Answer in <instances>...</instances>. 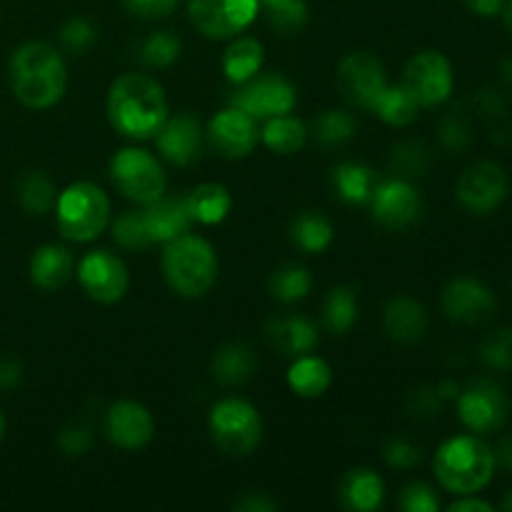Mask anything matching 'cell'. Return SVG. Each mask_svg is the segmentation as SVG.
<instances>
[{"label":"cell","instance_id":"1","mask_svg":"<svg viewBox=\"0 0 512 512\" xmlns=\"http://www.w3.org/2000/svg\"><path fill=\"white\" fill-rule=\"evenodd\" d=\"M105 113L123 138L150 140L168 120V95L150 75L125 73L108 88Z\"/></svg>","mask_w":512,"mask_h":512},{"label":"cell","instance_id":"2","mask_svg":"<svg viewBox=\"0 0 512 512\" xmlns=\"http://www.w3.org/2000/svg\"><path fill=\"white\" fill-rule=\"evenodd\" d=\"M10 88L25 108H53L68 90V65L63 55L43 40L20 45L10 58Z\"/></svg>","mask_w":512,"mask_h":512},{"label":"cell","instance_id":"3","mask_svg":"<svg viewBox=\"0 0 512 512\" xmlns=\"http://www.w3.org/2000/svg\"><path fill=\"white\" fill-rule=\"evenodd\" d=\"M440 488L453 495H475L488 488L495 475L493 448L480 435H455L445 440L433 458Z\"/></svg>","mask_w":512,"mask_h":512},{"label":"cell","instance_id":"4","mask_svg":"<svg viewBox=\"0 0 512 512\" xmlns=\"http://www.w3.org/2000/svg\"><path fill=\"white\" fill-rule=\"evenodd\" d=\"M163 278L168 288L180 298H203L218 280V253L213 245L200 235L183 233L165 243Z\"/></svg>","mask_w":512,"mask_h":512},{"label":"cell","instance_id":"5","mask_svg":"<svg viewBox=\"0 0 512 512\" xmlns=\"http://www.w3.org/2000/svg\"><path fill=\"white\" fill-rule=\"evenodd\" d=\"M55 223L70 243H93L110 225V198L88 180L70 183L55 200Z\"/></svg>","mask_w":512,"mask_h":512},{"label":"cell","instance_id":"6","mask_svg":"<svg viewBox=\"0 0 512 512\" xmlns=\"http://www.w3.org/2000/svg\"><path fill=\"white\" fill-rule=\"evenodd\" d=\"M208 430L215 448L230 458H248L263 440V418L243 398H223L210 408Z\"/></svg>","mask_w":512,"mask_h":512},{"label":"cell","instance_id":"7","mask_svg":"<svg viewBox=\"0 0 512 512\" xmlns=\"http://www.w3.org/2000/svg\"><path fill=\"white\" fill-rule=\"evenodd\" d=\"M110 180L123 198L133 200L135 205H148L165 193V170L160 160L145 148L118 150L110 160Z\"/></svg>","mask_w":512,"mask_h":512},{"label":"cell","instance_id":"8","mask_svg":"<svg viewBox=\"0 0 512 512\" xmlns=\"http://www.w3.org/2000/svg\"><path fill=\"white\" fill-rule=\"evenodd\" d=\"M298 103L295 85L280 73H258L245 83L235 85L230 105L248 113L255 120H268L290 113Z\"/></svg>","mask_w":512,"mask_h":512},{"label":"cell","instance_id":"9","mask_svg":"<svg viewBox=\"0 0 512 512\" xmlns=\"http://www.w3.org/2000/svg\"><path fill=\"white\" fill-rule=\"evenodd\" d=\"M455 403H458L460 423L475 435L495 433L508 423V395L490 378H478L468 388H460Z\"/></svg>","mask_w":512,"mask_h":512},{"label":"cell","instance_id":"10","mask_svg":"<svg viewBox=\"0 0 512 512\" xmlns=\"http://www.w3.org/2000/svg\"><path fill=\"white\" fill-rule=\"evenodd\" d=\"M403 85L418 100L420 108L443 105L453 93V65L440 50H420L405 65Z\"/></svg>","mask_w":512,"mask_h":512},{"label":"cell","instance_id":"11","mask_svg":"<svg viewBox=\"0 0 512 512\" xmlns=\"http://www.w3.org/2000/svg\"><path fill=\"white\" fill-rule=\"evenodd\" d=\"M75 275L83 293L100 305L120 303L130 288V273L123 260L103 248L85 253L75 265Z\"/></svg>","mask_w":512,"mask_h":512},{"label":"cell","instance_id":"12","mask_svg":"<svg viewBox=\"0 0 512 512\" xmlns=\"http://www.w3.org/2000/svg\"><path fill=\"white\" fill-rule=\"evenodd\" d=\"M335 80H338L340 95L360 110H373L375 100L388 88L385 65L380 63L378 55L368 50H353L345 55L338 65Z\"/></svg>","mask_w":512,"mask_h":512},{"label":"cell","instance_id":"13","mask_svg":"<svg viewBox=\"0 0 512 512\" xmlns=\"http://www.w3.org/2000/svg\"><path fill=\"white\" fill-rule=\"evenodd\" d=\"M258 13L260 0H188L190 23L210 40L235 38Z\"/></svg>","mask_w":512,"mask_h":512},{"label":"cell","instance_id":"14","mask_svg":"<svg viewBox=\"0 0 512 512\" xmlns=\"http://www.w3.org/2000/svg\"><path fill=\"white\" fill-rule=\"evenodd\" d=\"M455 198L468 213L490 215L508 198V175L493 160H478L460 173Z\"/></svg>","mask_w":512,"mask_h":512},{"label":"cell","instance_id":"15","mask_svg":"<svg viewBox=\"0 0 512 512\" xmlns=\"http://www.w3.org/2000/svg\"><path fill=\"white\" fill-rule=\"evenodd\" d=\"M440 305H443L445 318L453 320V323L478 325L493 318L498 300H495L490 285H485L483 280L460 275V278H453L445 285L443 295H440Z\"/></svg>","mask_w":512,"mask_h":512},{"label":"cell","instance_id":"16","mask_svg":"<svg viewBox=\"0 0 512 512\" xmlns=\"http://www.w3.org/2000/svg\"><path fill=\"white\" fill-rule=\"evenodd\" d=\"M370 213L383 228L403 230L410 228L423 213V198L420 190L405 178L380 180L370 198Z\"/></svg>","mask_w":512,"mask_h":512},{"label":"cell","instance_id":"17","mask_svg":"<svg viewBox=\"0 0 512 512\" xmlns=\"http://www.w3.org/2000/svg\"><path fill=\"white\" fill-rule=\"evenodd\" d=\"M205 140H208L223 158H248L260 143L258 120L250 118L248 113L238 110L235 105H228V108L220 110V113L208 123V128H205Z\"/></svg>","mask_w":512,"mask_h":512},{"label":"cell","instance_id":"18","mask_svg":"<svg viewBox=\"0 0 512 512\" xmlns=\"http://www.w3.org/2000/svg\"><path fill=\"white\" fill-rule=\"evenodd\" d=\"M155 420L143 403L118 400L105 413V438L120 450H143L153 440Z\"/></svg>","mask_w":512,"mask_h":512},{"label":"cell","instance_id":"19","mask_svg":"<svg viewBox=\"0 0 512 512\" xmlns=\"http://www.w3.org/2000/svg\"><path fill=\"white\" fill-rule=\"evenodd\" d=\"M205 143V130L198 118L188 113L173 115L163 123V128L155 135L160 158L170 165H190L200 158V150Z\"/></svg>","mask_w":512,"mask_h":512},{"label":"cell","instance_id":"20","mask_svg":"<svg viewBox=\"0 0 512 512\" xmlns=\"http://www.w3.org/2000/svg\"><path fill=\"white\" fill-rule=\"evenodd\" d=\"M143 220L148 228L150 240L155 243H170L178 235L188 233L193 225V215H190L188 200L180 195H160L153 203L143 205Z\"/></svg>","mask_w":512,"mask_h":512},{"label":"cell","instance_id":"21","mask_svg":"<svg viewBox=\"0 0 512 512\" xmlns=\"http://www.w3.org/2000/svg\"><path fill=\"white\" fill-rule=\"evenodd\" d=\"M265 338H268L270 348L278 353L288 355V358H298V355L313 353L318 345L320 335L318 328L310 318L298 313L280 315V318H270L265 325Z\"/></svg>","mask_w":512,"mask_h":512},{"label":"cell","instance_id":"22","mask_svg":"<svg viewBox=\"0 0 512 512\" xmlns=\"http://www.w3.org/2000/svg\"><path fill=\"white\" fill-rule=\"evenodd\" d=\"M428 310L418 303V300L408 298V295H400L393 298L385 305L383 313V328L388 333L390 340L400 345H413L420 343L428 333Z\"/></svg>","mask_w":512,"mask_h":512},{"label":"cell","instance_id":"23","mask_svg":"<svg viewBox=\"0 0 512 512\" xmlns=\"http://www.w3.org/2000/svg\"><path fill=\"white\" fill-rule=\"evenodd\" d=\"M75 273V258L63 245H40L30 258V280L38 290L53 293L70 283Z\"/></svg>","mask_w":512,"mask_h":512},{"label":"cell","instance_id":"24","mask_svg":"<svg viewBox=\"0 0 512 512\" xmlns=\"http://www.w3.org/2000/svg\"><path fill=\"white\" fill-rule=\"evenodd\" d=\"M340 505L345 510L373 512L380 510L385 503V483L375 470L355 468L343 478L338 490Z\"/></svg>","mask_w":512,"mask_h":512},{"label":"cell","instance_id":"25","mask_svg":"<svg viewBox=\"0 0 512 512\" xmlns=\"http://www.w3.org/2000/svg\"><path fill=\"white\" fill-rule=\"evenodd\" d=\"M330 180H333L335 195L348 205H368L380 183L378 173L358 160H345L335 165Z\"/></svg>","mask_w":512,"mask_h":512},{"label":"cell","instance_id":"26","mask_svg":"<svg viewBox=\"0 0 512 512\" xmlns=\"http://www.w3.org/2000/svg\"><path fill=\"white\" fill-rule=\"evenodd\" d=\"M258 360L245 343H228L215 350L210 360V373L223 388H240L255 375Z\"/></svg>","mask_w":512,"mask_h":512},{"label":"cell","instance_id":"27","mask_svg":"<svg viewBox=\"0 0 512 512\" xmlns=\"http://www.w3.org/2000/svg\"><path fill=\"white\" fill-rule=\"evenodd\" d=\"M288 385L298 398H320L333 385V370L318 355H298V358H293V363L288 368Z\"/></svg>","mask_w":512,"mask_h":512},{"label":"cell","instance_id":"28","mask_svg":"<svg viewBox=\"0 0 512 512\" xmlns=\"http://www.w3.org/2000/svg\"><path fill=\"white\" fill-rule=\"evenodd\" d=\"M290 240L308 255L325 253L335 240V228L320 210H300L290 220Z\"/></svg>","mask_w":512,"mask_h":512},{"label":"cell","instance_id":"29","mask_svg":"<svg viewBox=\"0 0 512 512\" xmlns=\"http://www.w3.org/2000/svg\"><path fill=\"white\" fill-rule=\"evenodd\" d=\"M263 63H265L263 43L250 38V35H243V38L235 35L233 43L225 48L223 63L220 65H223L225 78H228L233 85H240L245 83V80L253 78V75H258L260 68H263Z\"/></svg>","mask_w":512,"mask_h":512},{"label":"cell","instance_id":"30","mask_svg":"<svg viewBox=\"0 0 512 512\" xmlns=\"http://www.w3.org/2000/svg\"><path fill=\"white\" fill-rule=\"evenodd\" d=\"M193 223L220 225L233 210V195L220 183H200L185 195Z\"/></svg>","mask_w":512,"mask_h":512},{"label":"cell","instance_id":"31","mask_svg":"<svg viewBox=\"0 0 512 512\" xmlns=\"http://www.w3.org/2000/svg\"><path fill=\"white\" fill-rule=\"evenodd\" d=\"M260 143L278 155H295L308 143V128L295 115L283 113L265 120V128L260 130Z\"/></svg>","mask_w":512,"mask_h":512},{"label":"cell","instance_id":"32","mask_svg":"<svg viewBox=\"0 0 512 512\" xmlns=\"http://www.w3.org/2000/svg\"><path fill=\"white\" fill-rule=\"evenodd\" d=\"M370 113L378 115L385 125L390 128H408L410 123H415L420 115V105L413 95L408 93L403 83L390 85L380 93V98L375 100L373 110Z\"/></svg>","mask_w":512,"mask_h":512},{"label":"cell","instance_id":"33","mask_svg":"<svg viewBox=\"0 0 512 512\" xmlns=\"http://www.w3.org/2000/svg\"><path fill=\"white\" fill-rule=\"evenodd\" d=\"M15 193H18L20 208L30 215L50 213L55 208V200H58V190H55L53 180L40 173V170H28V173L20 175Z\"/></svg>","mask_w":512,"mask_h":512},{"label":"cell","instance_id":"34","mask_svg":"<svg viewBox=\"0 0 512 512\" xmlns=\"http://www.w3.org/2000/svg\"><path fill=\"white\" fill-rule=\"evenodd\" d=\"M268 290L278 303H300V300L308 298L310 290H313V275H310V270L303 268V265L285 263L273 270V275H270L268 280Z\"/></svg>","mask_w":512,"mask_h":512},{"label":"cell","instance_id":"35","mask_svg":"<svg viewBox=\"0 0 512 512\" xmlns=\"http://www.w3.org/2000/svg\"><path fill=\"white\" fill-rule=\"evenodd\" d=\"M358 323V293L350 285H335L323 303V325L333 335H345Z\"/></svg>","mask_w":512,"mask_h":512},{"label":"cell","instance_id":"36","mask_svg":"<svg viewBox=\"0 0 512 512\" xmlns=\"http://www.w3.org/2000/svg\"><path fill=\"white\" fill-rule=\"evenodd\" d=\"M355 130H358V120L348 110H325L315 118L313 125L315 143L325 150L343 148L355 138Z\"/></svg>","mask_w":512,"mask_h":512},{"label":"cell","instance_id":"37","mask_svg":"<svg viewBox=\"0 0 512 512\" xmlns=\"http://www.w3.org/2000/svg\"><path fill=\"white\" fill-rule=\"evenodd\" d=\"M180 53H183V43L170 30H155L138 45V60L145 68H170L178 63Z\"/></svg>","mask_w":512,"mask_h":512},{"label":"cell","instance_id":"38","mask_svg":"<svg viewBox=\"0 0 512 512\" xmlns=\"http://www.w3.org/2000/svg\"><path fill=\"white\" fill-rule=\"evenodd\" d=\"M268 13L270 25L283 35H293L308 23V3L305 0H260Z\"/></svg>","mask_w":512,"mask_h":512},{"label":"cell","instance_id":"39","mask_svg":"<svg viewBox=\"0 0 512 512\" xmlns=\"http://www.w3.org/2000/svg\"><path fill=\"white\" fill-rule=\"evenodd\" d=\"M430 160L433 158H430L428 145L420 143V140H403V143H398L393 148L390 163L398 170V178L413 180L425 175V170L430 168Z\"/></svg>","mask_w":512,"mask_h":512},{"label":"cell","instance_id":"40","mask_svg":"<svg viewBox=\"0 0 512 512\" xmlns=\"http://www.w3.org/2000/svg\"><path fill=\"white\" fill-rule=\"evenodd\" d=\"M113 240L125 250H145L153 245L145 228L143 210H125L113 223Z\"/></svg>","mask_w":512,"mask_h":512},{"label":"cell","instance_id":"41","mask_svg":"<svg viewBox=\"0 0 512 512\" xmlns=\"http://www.w3.org/2000/svg\"><path fill=\"white\" fill-rule=\"evenodd\" d=\"M480 358L488 368L512 373V328H500L490 333L480 345Z\"/></svg>","mask_w":512,"mask_h":512},{"label":"cell","instance_id":"42","mask_svg":"<svg viewBox=\"0 0 512 512\" xmlns=\"http://www.w3.org/2000/svg\"><path fill=\"white\" fill-rule=\"evenodd\" d=\"M95 40H98V30H95V25L88 18H70L60 28V43L73 55L88 53L95 45Z\"/></svg>","mask_w":512,"mask_h":512},{"label":"cell","instance_id":"43","mask_svg":"<svg viewBox=\"0 0 512 512\" xmlns=\"http://www.w3.org/2000/svg\"><path fill=\"white\" fill-rule=\"evenodd\" d=\"M383 458L390 468L395 470H413L415 465H420L423 453H420L418 445L413 440H408L405 435H393V438L385 443Z\"/></svg>","mask_w":512,"mask_h":512},{"label":"cell","instance_id":"44","mask_svg":"<svg viewBox=\"0 0 512 512\" xmlns=\"http://www.w3.org/2000/svg\"><path fill=\"white\" fill-rule=\"evenodd\" d=\"M58 448L68 458H83L93 448V430L83 423L65 425L58 433Z\"/></svg>","mask_w":512,"mask_h":512},{"label":"cell","instance_id":"45","mask_svg":"<svg viewBox=\"0 0 512 512\" xmlns=\"http://www.w3.org/2000/svg\"><path fill=\"white\" fill-rule=\"evenodd\" d=\"M400 510L405 512H438V493L428 483H410L400 493Z\"/></svg>","mask_w":512,"mask_h":512},{"label":"cell","instance_id":"46","mask_svg":"<svg viewBox=\"0 0 512 512\" xmlns=\"http://www.w3.org/2000/svg\"><path fill=\"white\" fill-rule=\"evenodd\" d=\"M440 140H443L445 148L455 150V153H460V150H465L470 143H473V130H470V123L458 113V110H453V113L440 123Z\"/></svg>","mask_w":512,"mask_h":512},{"label":"cell","instance_id":"47","mask_svg":"<svg viewBox=\"0 0 512 512\" xmlns=\"http://www.w3.org/2000/svg\"><path fill=\"white\" fill-rule=\"evenodd\" d=\"M123 3L135 18L158 20V18H168V15L178 8L180 0H123Z\"/></svg>","mask_w":512,"mask_h":512},{"label":"cell","instance_id":"48","mask_svg":"<svg viewBox=\"0 0 512 512\" xmlns=\"http://www.w3.org/2000/svg\"><path fill=\"white\" fill-rule=\"evenodd\" d=\"M278 508L280 505L268 493H245L233 503V510L238 512H275Z\"/></svg>","mask_w":512,"mask_h":512},{"label":"cell","instance_id":"49","mask_svg":"<svg viewBox=\"0 0 512 512\" xmlns=\"http://www.w3.org/2000/svg\"><path fill=\"white\" fill-rule=\"evenodd\" d=\"M20 380H23V368H20L18 360L0 355V390L18 388Z\"/></svg>","mask_w":512,"mask_h":512},{"label":"cell","instance_id":"50","mask_svg":"<svg viewBox=\"0 0 512 512\" xmlns=\"http://www.w3.org/2000/svg\"><path fill=\"white\" fill-rule=\"evenodd\" d=\"M450 512H493L495 505L488 500H480L475 495H460V500L448 505Z\"/></svg>","mask_w":512,"mask_h":512},{"label":"cell","instance_id":"51","mask_svg":"<svg viewBox=\"0 0 512 512\" xmlns=\"http://www.w3.org/2000/svg\"><path fill=\"white\" fill-rule=\"evenodd\" d=\"M465 5L480 18H495V15L503 13L505 0H465Z\"/></svg>","mask_w":512,"mask_h":512},{"label":"cell","instance_id":"52","mask_svg":"<svg viewBox=\"0 0 512 512\" xmlns=\"http://www.w3.org/2000/svg\"><path fill=\"white\" fill-rule=\"evenodd\" d=\"M493 458H495V468H500L503 473L512 475V435L510 438L500 440L498 448L493 450Z\"/></svg>","mask_w":512,"mask_h":512},{"label":"cell","instance_id":"53","mask_svg":"<svg viewBox=\"0 0 512 512\" xmlns=\"http://www.w3.org/2000/svg\"><path fill=\"white\" fill-rule=\"evenodd\" d=\"M478 105H480V110H483V113L500 115V113H503V108H505V100L500 98L495 90H480Z\"/></svg>","mask_w":512,"mask_h":512},{"label":"cell","instance_id":"54","mask_svg":"<svg viewBox=\"0 0 512 512\" xmlns=\"http://www.w3.org/2000/svg\"><path fill=\"white\" fill-rule=\"evenodd\" d=\"M435 390H438V395L443 400H455V398H458V393H460V385L453 383V380H445V383H440Z\"/></svg>","mask_w":512,"mask_h":512},{"label":"cell","instance_id":"55","mask_svg":"<svg viewBox=\"0 0 512 512\" xmlns=\"http://www.w3.org/2000/svg\"><path fill=\"white\" fill-rule=\"evenodd\" d=\"M500 78L508 85H512V58H505L503 63H500Z\"/></svg>","mask_w":512,"mask_h":512},{"label":"cell","instance_id":"56","mask_svg":"<svg viewBox=\"0 0 512 512\" xmlns=\"http://www.w3.org/2000/svg\"><path fill=\"white\" fill-rule=\"evenodd\" d=\"M503 20H505V28L510 30V35H512V0H505V5H503Z\"/></svg>","mask_w":512,"mask_h":512},{"label":"cell","instance_id":"57","mask_svg":"<svg viewBox=\"0 0 512 512\" xmlns=\"http://www.w3.org/2000/svg\"><path fill=\"white\" fill-rule=\"evenodd\" d=\"M500 508H503V510H510V512H512V493H510V495H505L503 503H500Z\"/></svg>","mask_w":512,"mask_h":512},{"label":"cell","instance_id":"58","mask_svg":"<svg viewBox=\"0 0 512 512\" xmlns=\"http://www.w3.org/2000/svg\"><path fill=\"white\" fill-rule=\"evenodd\" d=\"M3 435H5V418L3 413H0V440H3Z\"/></svg>","mask_w":512,"mask_h":512}]
</instances>
